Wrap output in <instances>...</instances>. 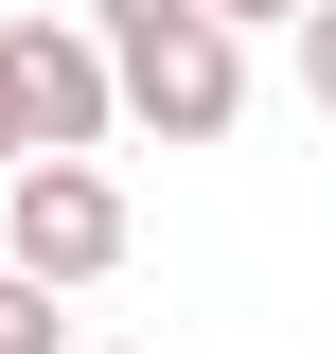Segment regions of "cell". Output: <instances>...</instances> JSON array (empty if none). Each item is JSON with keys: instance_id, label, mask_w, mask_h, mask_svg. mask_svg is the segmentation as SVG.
I'll return each mask as SVG.
<instances>
[{"instance_id": "cell-7", "label": "cell", "mask_w": 336, "mask_h": 354, "mask_svg": "<svg viewBox=\"0 0 336 354\" xmlns=\"http://www.w3.org/2000/svg\"><path fill=\"white\" fill-rule=\"evenodd\" d=\"M212 18H230V36H301L319 0H212Z\"/></svg>"}, {"instance_id": "cell-8", "label": "cell", "mask_w": 336, "mask_h": 354, "mask_svg": "<svg viewBox=\"0 0 336 354\" xmlns=\"http://www.w3.org/2000/svg\"><path fill=\"white\" fill-rule=\"evenodd\" d=\"M88 354H142V337H88Z\"/></svg>"}, {"instance_id": "cell-1", "label": "cell", "mask_w": 336, "mask_h": 354, "mask_svg": "<svg viewBox=\"0 0 336 354\" xmlns=\"http://www.w3.org/2000/svg\"><path fill=\"white\" fill-rule=\"evenodd\" d=\"M106 124H124L106 36H88V18H0V177H36V160H106Z\"/></svg>"}, {"instance_id": "cell-5", "label": "cell", "mask_w": 336, "mask_h": 354, "mask_svg": "<svg viewBox=\"0 0 336 354\" xmlns=\"http://www.w3.org/2000/svg\"><path fill=\"white\" fill-rule=\"evenodd\" d=\"M195 18H212V0H88V36H106V53H142V36H195Z\"/></svg>"}, {"instance_id": "cell-2", "label": "cell", "mask_w": 336, "mask_h": 354, "mask_svg": "<svg viewBox=\"0 0 336 354\" xmlns=\"http://www.w3.org/2000/svg\"><path fill=\"white\" fill-rule=\"evenodd\" d=\"M124 248H142V213H124V177H106V160H36V177H0V266H18V283H53V301H71V283H106Z\"/></svg>"}, {"instance_id": "cell-6", "label": "cell", "mask_w": 336, "mask_h": 354, "mask_svg": "<svg viewBox=\"0 0 336 354\" xmlns=\"http://www.w3.org/2000/svg\"><path fill=\"white\" fill-rule=\"evenodd\" d=\"M301 106H319V124H336V0H319V18H301Z\"/></svg>"}, {"instance_id": "cell-4", "label": "cell", "mask_w": 336, "mask_h": 354, "mask_svg": "<svg viewBox=\"0 0 336 354\" xmlns=\"http://www.w3.org/2000/svg\"><path fill=\"white\" fill-rule=\"evenodd\" d=\"M0 354H88L71 301H53V283H18V266H0Z\"/></svg>"}, {"instance_id": "cell-3", "label": "cell", "mask_w": 336, "mask_h": 354, "mask_svg": "<svg viewBox=\"0 0 336 354\" xmlns=\"http://www.w3.org/2000/svg\"><path fill=\"white\" fill-rule=\"evenodd\" d=\"M106 71H124V124H142V142H177V160L248 124V36H230V18H195V36H142V53H106Z\"/></svg>"}]
</instances>
